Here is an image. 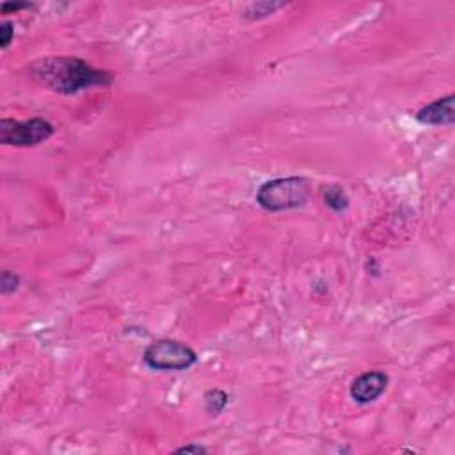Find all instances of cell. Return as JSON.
I'll use <instances>...</instances> for the list:
<instances>
[{
	"mask_svg": "<svg viewBox=\"0 0 455 455\" xmlns=\"http://www.w3.org/2000/svg\"><path fill=\"white\" fill-rule=\"evenodd\" d=\"M31 5L32 4H29V2H4V4L0 5V11H2V14H9L22 11V9H29Z\"/></svg>",
	"mask_w": 455,
	"mask_h": 455,
	"instance_id": "obj_12",
	"label": "cell"
},
{
	"mask_svg": "<svg viewBox=\"0 0 455 455\" xmlns=\"http://www.w3.org/2000/svg\"><path fill=\"white\" fill-rule=\"evenodd\" d=\"M228 397L226 391L219 390V388H212L205 393L203 397V402H205V411L210 416H217L224 411V407L228 406Z\"/></svg>",
	"mask_w": 455,
	"mask_h": 455,
	"instance_id": "obj_8",
	"label": "cell"
},
{
	"mask_svg": "<svg viewBox=\"0 0 455 455\" xmlns=\"http://www.w3.org/2000/svg\"><path fill=\"white\" fill-rule=\"evenodd\" d=\"M415 118L425 127H450L455 121V95H447L421 107Z\"/></svg>",
	"mask_w": 455,
	"mask_h": 455,
	"instance_id": "obj_6",
	"label": "cell"
},
{
	"mask_svg": "<svg viewBox=\"0 0 455 455\" xmlns=\"http://www.w3.org/2000/svg\"><path fill=\"white\" fill-rule=\"evenodd\" d=\"M52 123L43 118H31L27 121L4 118L0 121V143L14 148H34L53 136Z\"/></svg>",
	"mask_w": 455,
	"mask_h": 455,
	"instance_id": "obj_4",
	"label": "cell"
},
{
	"mask_svg": "<svg viewBox=\"0 0 455 455\" xmlns=\"http://www.w3.org/2000/svg\"><path fill=\"white\" fill-rule=\"evenodd\" d=\"M322 199H324L325 205L331 208L333 212H345L349 208V196L340 185H324L322 187Z\"/></svg>",
	"mask_w": 455,
	"mask_h": 455,
	"instance_id": "obj_7",
	"label": "cell"
},
{
	"mask_svg": "<svg viewBox=\"0 0 455 455\" xmlns=\"http://www.w3.org/2000/svg\"><path fill=\"white\" fill-rule=\"evenodd\" d=\"M14 38V25L13 22H2L0 25V49L5 50L11 45Z\"/></svg>",
	"mask_w": 455,
	"mask_h": 455,
	"instance_id": "obj_11",
	"label": "cell"
},
{
	"mask_svg": "<svg viewBox=\"0 0 455 455\" xmlns=\"http://www.w3.org/2000/svg\"><path fill=\"white\" fill-rule=\"evenodd\" d=\"M206 448L201 447V445H194V443H188V445H185V447H180L176 448V454H206Z\"/></svg>",
	"mask_w": 455,
	"mask_h": 455,
	"instance_id": "obj_13",
	"label": "cell"
},
{
	"mask_svg": "<svg viewBox=\"0 0 455 455\" xmlns=\"http://www.w3.org/2000/svg\"><path fill=\"white\" fill-rule=\"evenodd\" d=\"M390 384V377L384 372L373 370V372H365L359 377H356L350 384V397L358 404H370L376 402L381 397Z\"/></svg>",
	"mask_w": 455,
	"mask_h": 455,
	"instance_id": "obj_5",
	"label": "cell"
},
{
	"mask_svg": "<svg viewBox=\"0 0 455 455\" xmlns=\"http://www.w3.org/2000/svg\"><path fill=\"white\" fill-rule=\"evenodd\" d=\"M20 283H22V280H20L18 274L11 271H4L2 276H0V292H2V295H9V293L16 292L20 288Z\"/></svg>",
	"mask_w": 455,
	"mask_h": 455,
	"instance_id": "obj_10",
	"label": "cell"
},
{
	"mask_svg": "<svg viewBox=\"0 0 455 455\" xmlns=\"http://www.w3.org/2000/svg\"><path fill=\"white\" fill-rule=\"evenodd\" d=\"M284 4H276V2H258V4H251L245 11L244 16L249 18V20H260V18H265L269 14H272L274 11L283 8Z\"/></svg>",
	"mask_w": 455,
	"mask_h": 455,
	"instance_id": "obj_9",
	"label": "cell"
},
{
	"mask_svg": "<svg viewBox=\"0 0 455 455\" xmlns=\"http://www.w3.org/2000/svg\"><path fill=\"white\" fill-rule=\"evenodd\" d=\"M143 359L151 370L182 372V370H188L197 363V354L182 341L164 338V340L149 343L143 354Z\"/></svg>",
	"mask_w": 455,
	"mask_h": 455,
	"instance_id": "obj_3",
	"label": "cell"
},
{
	"mask_svg": "<svg viewBox=\"0 0 455 455\" xmlns=\"http://www.w3.org/2000/svg\"><path fill=\"white\" fill-rule=\"evenodd\" d=\"M310 197V185L301 176H286V178H274L260 185L256 193V203L263 210L284 212L299 208Z\"/></svg>",
	"mask_w": 455,
	"mask_h": 455,
	"instance_id": "obj_2",
	"label": "cell"
},
{
	"mask_svg": "<svg viewBox=\"0 0 455 455\" xmlns=\"http://www.w3.org/2000/svg\"><path fill=\"white\" fill-rule=\"evenodd\" d=\"M29 71L43 88L66 97L93 88H107L114 80L110 71L98 70L84 59L71 56L43 57L32 62Z\"/></svg>",
	"mask_w": 455,
	"mask_h": 455,
	"instance_id": "obj_1",
	"label": "cell"
}]
</instances>
